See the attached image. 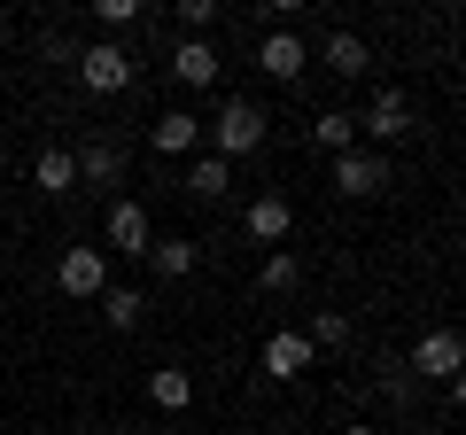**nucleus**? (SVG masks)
Instances as JSON below:
<instances>
[{"instance_id": "nucleus-16", "label": "nucleus", "mask_w": 466, "mask_h": 435, "mask_svg": "<svg viewBox=\"0 0 466 435\" xmlns=\"http://www.w3.org/2000/svg\"><path fill=\"white\" fill-rule=\"evenodd\" d=\"M148 265L164 272V280H187V272L202 265V249H195L187 234H171V241H148Z\"/></svg>"}, {"instance_id": "nucleus-1", "label": "nucleus", "mask_w": 466, "mask_h": 435, "mask_svg": "<svg viewBox=\"0 0 466 435\" xmlns=\"http://www.w3.org/2000/svg\"><path fill=\"white\" fill-rule=\"evenodd\" d=\"M249 148H265V109L233 94L226 109L210 117V156H226V164H233V156H249Z\"/></svg>"}, {"instance_id": "nucleus-27", "label": "nucleus", "mask_w": 466, "mask_h": 435, "mask_svg": "<svg viewBox=\"0 0 466 435\" xmlns=\"http://www.w3.org/2000/svg\"><path fill=\"white\" fill-rule=\"evenodd\" d=\"M0 133H8V125H0Z\"/></svg>"}, {"instance_id": "nucleus-3", "label": "nucleus", "mask_w": 466, "mask_h": 435, "mask_svg": "<svg viewBox=\"0 0 466 435\" xmlns=\"http://www.w3.org/2000/svg\"><path fill=\"white\" fill-rule=\"evenodd\" d=\"M459 366H466V335L459 327H428V335L412 342V373H428V381H459Z\"/></svg>"}, {"instance_id": "nucleus-5", "label": "nucleus", "mask_w": 466, "mask_h": 435, "mask_svg": "<svg viewBox=\"0 0 466 435\" xmlns=\"http://www.w3.org/2000/svg\"><path fill=\"white\" fill-rule=\"evenodd\" d=\"M366 133L373 140H404V133H412V94H404V86H381V94H373Z\"/></svg>"}, {"instance_id": "nucleus-14", "label": "nucleus", "mask_w": 466, "mask_h": 435, "mask_svg": "<svg viewBox=\"0 0 466 435\" xmlns=\"http://www.w3.org/2000/svg\"><path fill=\"white\" fill-rule=\"evenodd\" d=\"M327 70H334V78H366V70H373V47H366L358 32H334V39H327Z\"/></svg>"}, {"instance_id": "nucleus-11", "label": "nucleus", "mask_w": 466, "mask_h": 435, "mask_svg": "<svg viewBox=\"0 0 466 435\" xmlns=\"http://www.w3.org/2000/svg\"><path fill=\"white\" fill-rule=\"evenodd\" d=\"M195 140H202V125L187 117V109H164V117L148 125V148H156V156H187Z\"/></svg>"}, {"instance_id": "nucleus-25", "label": "nucleus", "mask_w": 466, "mask_h": 435, "mask_svg": "<svg viewBox=\"0 0 466 435\" xmlns=\"http://www.w3.org/2000/svg\"><path fill=\"white\" fill-rule=\"evenodd\" d=\"M342 435H373V428H366V420H358V428H342Z\"/></svg>"}, {"instance_id": "nucleus-8", "label": "nucleus", "mask_w": 466, "mask_h": 435, "mask_svg": "<svg viewBox=\"0 0 466 435\" xmlns=\"http://www.w3.org/2000/svg\"><path fill=\"white\" fill-rule=\"evenodd\" d=\"M70 164H78L86 187H116L125 179V148H116V140H86V148H70Z\"/></svg>"}, {"instance_id": "nucleus-15", "label": "nucleus", "mask_w": 466, "mask_h": 435, "mask_svg": "<svg viewBox=\"0 0 466 435\" xmlns=\"http://www.w3.org/2000/svg\"><path fill=\"white\" fill-rule=\"evenodd\" d=\"M311 140H319L327 156H350V148H358V117H350V109H319V117H311Z\"/></svg>"}, {"instance_id": "nucleus-17", "label": "nucleus", "mask_w": 466, "mask_h": 435, "mask_svg": "<svg viewBox=\"0 0 466 435\" xmlns=\"http://www.w3.org/2000/svg\"><path fill=\"white\" fill-rule=\"evenodd\" d=\"M32 179L47 187V195H70V187H78V164H70V148H39V164H32Z\"/></svg>"}, {"instance_id": "nucleus-22", "label": "nucleus", "mask_w": 466, "mask_h": 435, "mask_svg": "<svg viewBox=\"0 0 466 435\" xmlns=\"http://www.w3.org/2000/svg\"><path fill=\"white\" fill-rule=\"evenodd\" d=\"M257 280H265V288H296V280H303V257H296V249H272Z\"/></svg>"}, {"instance_id": "nucleus-26", "label": "nucleus", "mask_w": 466, "mask_h": 435, "mask_svg": "<svg viewBox=\"0 0 466 435\" xmlns=\"http://www.w3.org/2000/svg\"><path fill=\"white\" fill-rule=\"evenodd\" d=\"M0 195H8V187H0Z\"/></svg>"}, {"instance_id": "nucleus-7", "label": "nucleus", "mask_w": 466, "mask_h": 435, "mask_svg": "<svg viewBox=\"0 0 466 435\" xmlns=\"http://www.w3.org/2000/svg\"><path fill=\"white\" fill-rule=\"evenodd\" d=\"M148 210H140V202H109V249L116 257H148Z\"/></svg>"}, {"instance_id": "nucleus-2", "label": "nucleus", "mask_w": 466, "mask_h": 435, "mask_svg": "<svg viewBox=\"0 0 466 435\" xmlns=\"http://www.w3.org/2000/svg\"><path fill=\"white\" fill-rule=\"evenodd\" d=\"M70 70H78L86 94H125V86L140 78V63L116 47V39H94V47H78V63H70Z\"/></svg>"}, {"instance_id": "nucleus-12", "label": "nucleus", "mask_w": 466, "mask_h": 435, "mask_svg": "<svg viewBox=\"0 0 466 435\" xmlns=\"http://www.w3.org/2000/svg\"><path fill=\"white\" fill-rule=\"evenodd\" d=\"M249 234H257V241H288V234H296L288 195H257V202H249Z\"/></svg>"}, {"instance_id": "nucleus-21", "label": "nucleus", "mask_w": 466, "mask_h": 435, "mask_svg": "<svg viewBox=\"0 0 466 435\" xmlns=\"http://www.w3.org/2000/svg\"><path fill=\"white\" fill-rule=\"evenodd\" d=\"M303 342H311V350H342V342H350V319H342V311H319Z\"/></svg>"}, {"instance_id": "nucleus-4", "label": "nucleus", "mask_w": 466, "mask_h": 435, "mask_svg": "<svg viewBox=\"0 0 466 435\" xmlns=\"http://www.w3.org/2000/svg\"><path fill=\"white\" fill-rule=\"evenodd\" d=\"M55 288H63V296H101V288H109V257L101 249H63Z\"/></svg>"}, {"instance_id": "nucleus-24", "label": "nucleus", "mask_w": 466, "mask_h": 435, "mask_svg": "<svg viewBox=\"0 0 466 435\" xmlns=\"http://www.w3.org/2000/svg\"><path fill=\"white\" fill-rule=\"evenodd\" d=\"M179 24H187V39H202L218 24V0H179Z\"/></svg>"}, {"instance_id": "nucleus-6", "label": "nucleus", "mask_w": 466, "mask_h": 435, "mask_svg": "<svg viewBox=\"0 0 466 435\" xmlns=\"http://www.w3.org/2000/svg\"><path fill=\"white\" fill-rule=\"evenodd\" d=\"M334 187H342V195H381L389 164H381V156H366V148H350V156H334Z\"/></svg>"}, {"instance_id": "nucleus-13", "label": "nucleus", "mask_w": 466, "mask_h": 435, "mask_svg": "<svg viewBox=\"0 0 466 435\" xmlns=\"http://www.w3.org/2000/svg\"><path fill=\"white\" fill-rule=\"evenodd\" d=\"M171 70H179V86H210L218 78V47L210 39H179V47H171Z\"/></svg>"}, {"instance_id": "nucleus-20", "label": "nucleus", "mask_w": 466, "mask_h": 435, "mask_svg": "<svg viewBox=\"0 0 466 435\" xmlns=\"http://www.w3.org/2000/svg\"><path fill=\"white\" fill-rule=\"evenodd\" d=\"M226 179H233V164H226V156H202V164L187 171V187H195L202 202H210V195H226Z\"/></svg>"}, {"instance_id": "nucleus-9", "label": "nucleus", "mask_w": 466, "mask_h": 435, "mask_svg": "<svg viewBox=\"0 0 466 435\" xmlns=\"http://www.w3.org/2000/svg\"><path fill=\"white\" fill-rule=\"evenodd\" d=\"M311 358H319V350L296 335V327H280V335L265 342V373H272V381H296V373H311Z\"/></svg>"}, {"instance_id": "nucleus-19", "label": "nucleus", "mask_w": 466, "mask_h": 435, "mask_svg": "<svg viewBox=\"0 0 466 435\" xmlns=\"http://www.w3.org/2000/svg\"><path fill=\"white\" fill-rule=\"evenodd\" d=\"M101 311H109V327H116V335H133V327H140V311H148V296H140V288H109V303H101Z\"/></svg>"}, {"instance_id": "nucleus-10", "label": "nucleus", "mask_w": 466, "mask_h": 435, "mask_svg": "<svg viewBox=\"0 0 466 435\" xmlns=\"http://www.w3.org/2000/svg\"><path fill=\"white\" fill-rule=\"evenodd\" d=\"M303 63H311V47H303L296 32H272L265 47H257V70H265V78H303Z\"/></svg>"}, {"instance_id": "nucleus-23", "label": "nucleus", "mask_w": 466, "mask_h": 435, "mask_svg": "<svg viewBox=\"0 0 466 435\" xmlns=\"http://www.w3.org/2000/svg\"><path fill=\"white\" fill-rule=\"evenodd\" d=\"M94 24L101 32H125V24H140V0H94Z\"/></svg>"}, {"instance_id": "nucleus-18", "label": "nucleus", "mask_w": 466, "mask_h": 435, "mask_svg": "<svg viewBox=\"0 0 466 435\" xmlns=\"http://www.w3.org/2000/svg\"><path fill=\"white\" fill-rule=\"evenodd\" d=\"M148 397L164 404V412H187V404H195V381H187L179 366H164V373H148Z\"/></svg>"}]
</instances>
